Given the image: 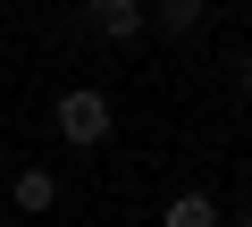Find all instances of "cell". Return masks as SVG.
Wrapping results in <instances>:
<instances>
[{
  "mask_svg": "<svg viewBox=\"0 0 252 227\" xmlns=\"http://www.w3.org/2000/svg\"><path fill=\"white\" fill-rule=\"evenodd\" d=\"M9 202H17L26 219H51V210H59V177H51L42 160H34V168H17V177H9Z\"/></svg>",
  "mask_w": 252,
  "mask_h": 227,
  "instance_id": "4",
  "label": "cell"
},
{
  "mask_svg": "<svg viewBox=\"0 0 252 227\" xmlns=\"http://www.w3.org/2000/svg\"><path fill=\"white\" fill-rule=\"evenodd\" d=\"M0 227H9V219H0Z\"/></svg>",
  "mask_w": 252,
  "mask_h": 227,
  "instance_id": "7",
  "label": "cell"
},
{
  "mask_svg": "<svg viewBox=\"0 0 252 227\" xmlns=\"http://www.w3.org/2000/svg\"><path fill=\"white\" fill-rule=\"evenodd\" d=\"M160 227H227V202H219V194H202V185H185V194H168Z\"/></svg>",
  "mask_w": 252,
  "mask_h": 227,
  "instance_id": "5",
  "label": "cell"
},
{
  "mask_svg": "<svg viewBox=\"0 0 252 227\" xmlns=\"http://www.w3.org/2000/svg\"><path fill=\"white\" fill-rule=\"evenodd\" d=\"M84 26L101 42H135L143 34V0H84Z\"/></svg>",
  "mask_w": 252,
  "mask_h": 227,
  "instance_id": "2",
  "label": "cell"
},
{
  "mask_svg": "<svg viewBox=\"0 0 252 227\" xmlns=\"http://www.w3.org/2000/svg\"><path fill=\"white\" fill-rule=\"evenodd\" d=\"M51 127H59V143H67V152H101V143L118 135V109H109V93H101V84H67V93L51 101Z\"/></svg>",
  "mask_w": 252,
  "mask_h": 227,
  "instance_id": "1",
  "label": "cell"
},
{
  "mask_svg": "<svg viewBox=\"0 0 252 227\" xmlns=\"http://www.w3.org/2000/svg\"><path fill=\"white\" fill-rule=\"evenodd\" d=\"M0 93H9V76H0Z\"/></svg>",
  "mask_w": 252,
  "mask_h": 227,
  "instance_id": "6",
  "label": "cell"
},
{
  "mask_svg": "<svg viewBox=\"0 0 252 227\" xmlns=\"http://www.w3.org/2000/svg\"><path fill=\"white\" fill-rule=\"evenodd\" d=\"M202 17H210V0H143V26H160L168 42H193Z\"/></svg>",
  "mask_w": 252,
  "mask_h": 227,
  "instance_id": "3",
  "label": "cell"
}]
</instances>
